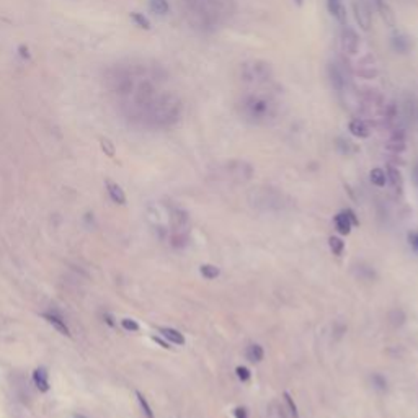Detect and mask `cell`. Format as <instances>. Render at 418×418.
Segmentation results:
<instances>
[{
  "mask_svg": "<svg viewBox=\"0 0 418 418\" xmlns=\"http://www.w3.org/2000/svg\"><path fill=\"white\" fill-rule=\"evenodd\" d=\"M283 397H284V400H286V405H288V408H289V415H291V418H299L297 407H296V403H294L293 397L289 396L288 392H284V394H283Z\"/></svg>",
  "mask_w": 418,
  "mask_h": 418,
  "instance_id": "28",
  "label": "cell"
},
{
  "mask_svg": "<svg viewBox=\"0 0 418 418\" xmlns=\"http://www.w3.org/2000/svg\"><path fill=\"white\" fill-rule=\"evenodd\" d=\"M240 115L244 120L253 123V125H263L273 120L278 113V103L272 97L263 93H247L240 98L239 104Z\"/></svg>",
  "mask_w": 418,
  "mask_h": 418,
  "instance_id": "1",
  "label": "cell"
},
{
  "mask_svg": "<svg viewBox=\"0 0 418 418\" xmlns=\"http://www.w3.org/2000/svg\"><path fill=\"white\" fill-rule=\"evenodd\" d=\"M412 175H413V182H415V183H417V187H418V160L415 162V165H413Z\"/></svg>",
  "mask_w": 418,
  "mask_h": 418,
  "instance_id": "34",
  "label": "cell"
},
{
  "mask_svg": "<svg viewBox=\"0 0 418 418\" xmlns=\"http://www.w3.org/2000/svg\"><path fill=\"white\" fill-rule=\"evenodd\" d=\"M353 13H355V20L359 25L361 30L368 31L369 28H371L373 18H371V12H369V7H368V3H366V0H355Z\"/></svg>",
  "mask_w": 418,
  "mask_h": 418,
  "instance_id": "6",
  "label": "cell"
},
{
  "mask_svg": "<svg viewBox=\"0 0 418 418\" xmlns=\"http://www.w3.org/2000/svg\"><path fill=\"white\" fill-rule=\"evenodd\" d=\"M369 178H371V183H373V185H376V187H379V188L386 187L387 175H386V172H384L382 168H379V167L373 168V170H371V173H369Z\"/></svg>",
  "mask_w": 418,
  "mask_h": 418,
  "instance_id": "19",
  "label": "cell"
},
{
  "mask_svg": "<svg viewBox=\"0 0 418 418\" xmlns=\"http://www.w3.org/2000/svg\"><path fill=\"white\" fill-rule=\"evenodd\" d=\"M329 245H330V250L334 251V255H341V253H343L345 244H343V240L338 239V237H330Z\"/></svg>",
  "mask_w": 418,
  "mask_h": 418,
  "instance_id": "24",
  "label": "cell"
},
{
  "mask_svg": "<svg viewBox=\"0 0 418 418\" xmlns=\"http://www.w3.org/2000/svg\"><path fill=\"white\" fill-rule=\"evenodd\" d=\"M356 74L363 79H376L377 77V69L373 67V64L371 65H363V67H359L358 70H356Z\"/></svg>",
  "mask_w": 418,
  "mask_h": 418,
  "instance_id": "23",
  "label": "cell"
},
{
  "mask_svg": "<svg viewBox=\"0 0 418 418\" xmlns=\"http://www.w3.org/2000/svg\"><path fill=\"white\" fill-rule=\"evenodd\" d=\"M136 397H137V400H139V405H141V408H142V412H144L146 418H154V412H152L150 405L147 403L146 397L142 396L141 392H136Z\"/></svg>",
  "mask_w": 418,
  "mask_h": 418,
  "instance_id": "27",
  "label": "cell"
},
{
  "mask_svg": "<svg viewBox=\"0 0 418 418\" xmlns=\"http://www.w3.org/2000/svg\"><path fill=\"white\" fill-rule=\"evenodd\" d=\"M294 2H296V5H299V7H301L302 3H304V0H294Z\"/></svg>",
  "mask_w": 418,
  "mask_h": 418,
  "instance_id": "38",
  "label": "cell"
},
{
  "mask_svg": "<svg viewBox=\"0 0 418 418\" xmlns=\"http://www.w3.org/2000/svg\"><path fill=\"white\" fill-rule=\"evenodd\" d=\"M247 355H249V358L251 361H256V363H258V361L263 359L265 353H263V348H261L260 345H251L249 348V351H247Z\"/></svg>",
  "mask_w": 418,
  "mask_h": 418,
  "instance_id": "25",
  "label": "cell"
},
{
  "mask_svg": "<svg viewBox=\"0 0 418 418\" xmlns=\"http://www.w3.org/2000/svg\"><path fill=\"white\" fill-rule=\"evenodd\" d=\"M382 120L389 127H396L398 123V104L396 102H389L382 108Z\"/></svg>",
  "mask_w": 418,
  "mask_h": 418,
  "instance_id": "10",
  "label": "cell"
},
{
  "mask_svg": "<svg viewBox=\"0 0 418 418\" xmlns=\"http://www.w3.org/2000/svg\"><path fill=\"white\" fill-rule=\"evenodd\" d=\"M391 46L394 51L398 52V54H407V52H410L412 49L413 41L410 36L405 35V33H396V35H392Z\"/></svg>",
  "mask_w": 418,
  "mask_h": 418,
  "instance_id": "8",
  "label": "cell"
},
{
  "mask_svg": "<svg viewBox=\"0 0 418 418\" xmlns=\"http://www.w3.org/2000/svg\"><path fill=\"white\" fill-rule=\"evenodd\" d=\"M279 418H286L284 417V408L283 407H279Z\"/></svg>",
  "mask_w": 418,
  "mask_h": 418,
  "instance_id": "37",
  "label": "cell"
},
{
  "mask_svg": "<svg viewBox=\"0 0 418 418\" xmlns=\"http://www.w3.org/2000/svg\"><path fill=\"white\" fill-rule=\"evenodd\" d=\"M373 382L376 384V387L379 389V391H386L387 382H386V379H384L382 376H379V374H374V376H373Z\"/></svg>",
  "mask_w": 418,
  "mask_h": 418,
  "instance_id": "31",
  "label": "cell"
},
{
  "mask_svg": "<svg viewBox=\"0 0 418 418\" xmlns=\"http://www.w3.org/2000/svg\"><path fill=\"white\" fill-rule=\"evenodd\" d=\"M386 175H387V180H389V182H391L392 187L396 188V189H398V191H400V189H402V183H403L400 170H398L397 167H394V165H387V172H386Z\"/></svg>",
  "mask_w": 418,
  "mask_h": 418,
  "instance_id": "16",
  "label": "cell"
},
{
  "mask_svg": "<svg viewBox=\"0 0 418 418\" xmlns=\"http://www.w3.org/2000/svg\"><path fill=\"white\" fill-rule=\"evenodd\" d=\"M183 3H188V2H191V0H182Z\"/></svg>",
  "mask_w": 418,
  "mask_h": 418,
  "instance_id": "39",
  "label": "cell"
},
{
  "mask_svg": "<svg viewBox=\"0 0 418 418\" xmlns=\"http://www.w3.org/2000/svg\"><path fill=\"white\" fill-rule=\"evenodd\" d=\"M160 334H162L165 338H167L168 341H172V343H175V345H185V336L180 334L178 330L164 327V329H160Z\"/></svg>",
  "mask_w": 418,
  "mask_h": 418,
  "instance_id": "18",
  "label": "cell"
},
{
  "mask_svg": "<svg viewBox=\"0 0 418 418\" xmlns=\"http://www.w3.org/2000/svg\"><path fill=\"white\" fill-rule=\"evenodd\" d=\"M131 20L136 23L137 26L142 28V30H150L152 25H150V20L147 18L144 13H139V12H131Z\"/></svg>",
  "mask_w": 418,
  "mask_h": 418,
  "instance_id": "20",
  "label": "cell"
},
{
  "mask_svg": "<svg viewBox=\"0 0 418 418\" xmlns=\"http://www.w3.org/2000/svg\"><path fill=\"white\" fill-rule=\"evenodd\" d=\"M17 51H18V56H20L21 59H25V61H30V59H31V52H30V49H28V46L20 44V46L17 47Z\"/></svg>",
  "mask_w": 418,
  "mask_h": 418,
  "instance_id": "32",
  "label": "cell"
},
{
  "mask_svg": "<svg viewBox=\"0 0 418 418\" xmlns=\"http://www.w3.org/2000/svg\"><path fill=\"white\" fill-rule=\"evenodd\" d=\"M353 224H358V221H356L353 211H350V209L346 212H340V214L335 216V226L340 234H343V235L350 234L351 226Z\"/></svg>",
  "mask_w": 418,
  "mask_h": 418,
  "instance_id": "7",
  "label": "cell"
},
{
  "mask_svg": "<svg viewBox=\"0 0 418 418\" xmlns=\"http://www.w3.org/2000/svg\"><path fill=\"white\" fill-rule=\"evenodd\" d=\"M154 340H155V341H157V343H159V345H162V346H164V348H170V346H168V343H165V341H164V340H160V338H157V336H155V338H154Z\"/></svg>",
  "mask_w": 418,
  "mask_h": 418,
  "instance_id": "36",
  "label": "cell"
},
{
  "mask_svg": "<svg viewBox=\"0 0 418 418\" xmlns=\"http://www.w3.org/2000/svg\"><path fill=\"white\" fill-rule=\"evenodd\" d=\"M386 149L392 154H402L407 149V132L403 127H392L389 141L386 142Z\"/></svg>",
  "mask_w": 418,
  "mask_h": 418,
  "instance_id": "5",
  "label": "cell"
},
{
  "mask_svg": "<svg viewBox=\"0 0 418 418\" xmlns=\"http://www.w3.org/2000/svg\"><path fill=\"white\" fill-rule=\"evenodd\" d=\"M348 131L355 137H359V139H366V137H369V134H371V129H369V126L366 125V121L359 120V118H355V120L350 121Z\"/></svg>",
  "mask_w": 418,
  "mask_h": 418,
  "instance_id": "12",
  "label": "cell"
},
{
  "mask_svg": "<svg viewBox=\"0 0 418 418\" xmlns=\"http://www.w3.org/2000/svg\"><path fill=\"white\" fill-rule=\"evenodd\" d=\"M234 413H235V418H247V410L244 407H237Z\"/></svg>",
  "mask_w": 418,
  "mask_h": 418,
  "instance_id": "33",
  "label": "cell"
},
{
  "mask_svg": "<svg viewBox=\"0 0 418 418\" xmlns=\"http://www.w3.org/2000/svg\"><path fill=\"white\" fill-rule=\"evenodd\" d=\"M33 381H35L36 387L40 389L41 392L49 391V379H47V371L44 368H38L36 371L33 373Z\"/></svg>",
  "mask_w": 418,
  "mask_h": 418,
  "instance_id": "14",
  "label": "cell"
},
{
  "mask_svg": "<svg viewBox=\"0 0 418 418\" xmlns=\"http://www.w3.org/2000/svg\"><path fill=\"white\" fill-rule=\"evenodd\" d=\"M327 10L340 25H346V8L343 0H327Z\"/></svg>",
  "mask_w": 418,
  "mask_h": 418,
  "instance_id": "9",
  "label": "cell"
},
{
  "mask_svg": "<svg viewBox=\"0 0 418 418\" xmlns=\"http://www.w3.org/2000/svg\"><path fill=\"white\" fill-rule=\"evenodd\" d=\"M106 189H108V194H110V198H111L115 203H118V204H125V203H126V194H125L123 188H121L118 183L111 182V180H106Z\"/></svg>",
  "mask_w": 418,
  "mask_h": 418,
  "instance_id": "13",
  "label": "cell"
},
{
  "mask_svg": "<svg viewBox=\"0 0 418 418\" xmlns=\"http://www.w3.org/2000/svg\"><path fill=\"white\" fill-rule=\"evenodd\" d=\"M389 320L394 327H402L405 324V314L400 309H394V311L389 312Z\"/></svg>",
  "mask_w": 418,
  "mask_h": 418,
  "instance_id": "21",
  "label": "cell"
},
{
  "mask_svg": "<svg viewBox=\"0 0 418 418\" xmlns=\"http://www.w3.org/2000/svg\"><path fill=\"white\" fill-rule=\"evenodd\" d=\"M410 244L415 250H418V234H410Z\"/></svg>",
  "mask_w": 418,
  "mask_h": 418,
  "instance_id": "35",
  "label": "cell"
},
{
  "mask_svg": "<svg viewBox=\"0 0 418 418\" xmlns=\"http://www.w3.org/2000/svg\"><path fill=\"white\" fill-rule=\"evenodd\" d=\"M199 272H201V274L206 279H214V278L219 276V273H221L219 268L214 267V265H203Z\"/></svg>",
  "mask_w": 418,
  "mask_h": 418,
  "instance_id": "22",
  "label": "cell"
},
{
  "mask_svg": "<svg viewBox=\"0 0 418 418\" xmlns=\"http://www.w3.org/2000/svg\"><path fill=\"white\" fill-rule=\"evenodd\" d=\"M149 8L155 15H167L170 12V3L168 0H149Z\"/></svg>",
  "mask_w": 418,
  "mask_h": 418,
  "instance_id": "17",
  "label": "cell"
},
{
  "mask_svg": "<svg viewBox=\"0 0 418 418\" xmlns=\"http://www.w3.org/2000/svg\"><path fill=\"white\" fill-rule=\"evenodd\" d=\"M100 146H102V150L106 154L108 157H115V144L108 139V137H100Z\"/></svg>",
  "mask_w": 418,
  "mask_h": 418,
  "instance_id": "26",
  "label": "cell"
},
{
  "mask_svg": "<svg viewBox=\"0 0 418 418\" xmlns=\"http://www.w3.org/2000/svg\"><path fill=\"white\" fill-rule=\"evenodd\" d=\"M273 67L267 61H251L249 64L242 65V77L245 82L267 84L273 79Z\"/></svg>",
  "mask_w": 418,
  "mask_h": 418,
  "instance_id": "2",
  "label": "cell"
},
{
  "mask_svg": "<svg viewBox=\"0 0 418 418\" xmlns=\"http://www.w3.org/2000/svg\"><path fill=\"white\" fill-rule=\"evenodd\" d=\"M340 46L341 51L348 56H355L358 54L359 49V35L356 33L355 28H351L348 25H343L340 33Z\"/></svg>",
  "mask_w": 418,
  "mask_h": 418,
  "instance_id": "3",
  "label": "cell"
},
{
  "mask_svg": "<svg viewBox=\"0 0 418 418\" xmlns=\"http://www.w3.org/2000/svg\"><path fill=\"white\" fill-rule=\"evenodd\" d=\"M327 75H329L332 88L336 93H345V90L348 88V77H346L345 70L338 64L330 63L329 67H327Z\"/></svg>",
  "mask_w": 418,
  "mask_h": 418,
  "instance_id": "4",
  "label": "cell"
},
{
  "mask_svg": "<svg viewBox=\"0 0 418 418\" xmlns=\"http://www.w3.org/2000/svg\"><path fill=\"white\" fill-rule=\"evenodd\" d=\"M235 373H237V377H239L242 382H245L250 379V371L245 368V366H239V368L235 369Z\"/></svg>",
  "mask_w": 418,
  "mask_h": 418,
  "instance_id": "30",
  "label": "cell"
},
{
  "mask_svg": "<svg viewBox=\"0 0 418 418\" xmlns=\"http://www.w3.org/2000/svg\"><path fill=\"white\" fill-rule=\"evenodd\" d=\"M373 2H374V5H376L377 12L381 13L382 20L386 21V25L396 26V15H394V10L387 3V0H373Z\"/></svg>",
  "mask_w": 418,
  "mask_h": 418,
  "instance_id": "11",
  "label": "cell"
},
{
  "mask_svg": "<svg viewBox=\"0 0 418 418\" xmlns=\"http://www.w3.org/2000/svg\"><path fill=\"white\" fill-rule=\"evenodd\" d=\"M121 325L125 327L126 330H129V332H137V330H139V324H137L136 320H132V319H123Z\"/></svg>",
  "mask_w": 418,
  "mask_h": 418,
  "instance_id": "29",
  "label": "cell"
},
{
  "mask_svg": "<svg viewBox=\"0 0 418 418\" xmlns=\"http://www.w3.org/2000/svg\"><path fill=\"white\" fill-rule=\"evenodd\" d=\"M44 319L49 322V324L54 327L56 330L59 332V334H63V335H70V330H69V327L65 325V322L63 320V319H59L58 315H54V314H44Z\"/></svg>",
  "mask_w": 418,
  "mask_h": 418,
  "instance_id": "15",
  "label": "cell"
}]
</instances>
